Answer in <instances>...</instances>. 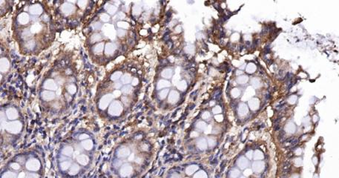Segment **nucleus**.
I'll return each instance as SVG.
<instances>
[{
  "instance_id": "f257e3e1",
  "label": "nucleus",
  "mask_w": 339,
  "mask_h": 178,
  "mask_svg": "<svg viewBox=\"0 0 339 178\" xmlns=\"http://www.w3.org/2000/svg\"><path fill=\"white\" fill-rule=\"evenodd\" d=\"M39 165L31 166V161L26 163L25 167H22L20 164L13 163L10 165L9 169L4 172L0 178H40L38 172Z\"/></svg>"
},
{
  "instance_id": "f03ea898",
  "label": "nucleus",
  "mask_w": 339,
  "mask_h": 178,
  "mask_svg": "<svg viewBox=\"0 0 339 178\" xmlns=\"http://www.w3.org/2000/svg\"><path fill=\"white\" fill-rule=\"evenodd\" d=\"M292 74H290V73H287V77H286V79H287V82L289 83L291 79H292Z\"/></svg>"
},
{
  "instance_id": "7ed1b4c3",
  "label": "nucleus",
  "mask_w": 339,
  "mask_h": 178,
  "mask_svg": "<svg viewBox=\"0 0 339 178\" xmlns=\"http://www.w3.org/2000/svg\"><path fill=\"white\" fill-rule=\"evenodd\" d=\"M298 143V140H293L292 141V146H295Z\"/></svg>"
},
{
  "instance_id": "20e7f679",
  "label": "nucleus",
  "mask_w": 339,
  "mask_h": 178,
  "mask_svg": "<svg viewBox=\"0 0 339 178\" xmlns=\"http://www.w3.org/2000/svg\"><path fill=\"white\" fill-rule=\"evenodd\" d=\"M270 52V49H269V47H266V48H265V50H264V54H268Z\"/></svg>"
},
{
  "instance_id": "39448f33",
  "label": "nucleus",
  "mask_w": 339,
  "mask_h": 178,
  "mask_svg": "<svg viewBox=\"0 0 339 178\" xmlns=\"http://www.w3.org/2000/svg\"><path fill=\"white\" fill-rule=\"evenodd\" d=\"M229 18V16H224V21H226Z\"/></svg>"
},
{
  "instance_id": "423d86ee",
  "label": "nucleus",
  "mask_w": 339,
  "mask_h": 178,
  "mask_svg": "<svg viewBox=\"0 0 339 178\" xmlns=\"http://www.w3.org/2000/svg\"><path fill=\"white\" fill-rule=\"evenodd\" d=\"M257 41H258V40H255V41H254L253 47H255V45H257Z\"/></svg>"
},
{
  "instance_id": "0eeeda50",
  "label": "nucleus",
  "mask_w": 339,
  "mask_h": 178,
  "mask_svg": "<svg viewBox=\"0 0 339 178\" xmlns=\"http://www.w3.org/2000/svg\"><path fill=\"white\" fill-rule=\"evenodd\" d=\"M293 85H294V83H291V84H290V85H289V89L291 88H292V87Z\"/></svg>"
},
{
  "instance_id": "6e6552de",
  "label": "nucleus",
  "mask_w": 339,
  "mask_h": 178,
  "mask_svg": "<svg viewBox=\"0 0 339 178\" xmlns=\"http://www.w3.org/2000/svg\"><path fill=\"white\" fill-rule=\"evenodd\" d=\"M266 99H270V94H267L266 96Z\"/></svg>"
},
{
  "instance_id": "1a4fd4ad",
  "label": "nucleus",
  "mask_w": 339,
  "mask_h": 178,
  "mask_svg": "<svg viewBox=\"0 0 339 178\" xmlns=\"http://www.w3.org/2000/svg\"><path fill=\"white\" fill-rule=\"evenodd\" d=\"M246 45H248V46H250L251 43H250L249 42H248V41H247V42H246Z\"/></svg>"
}]
</instances>
